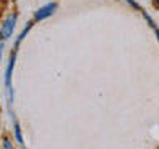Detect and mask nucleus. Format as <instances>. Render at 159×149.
<instances>
[{
	"label": "nucleus",
	"mask_w": 159,
	"mask_h": 149,
	"mask_svg": "<svg viewBox=\"0 0 159 149\" xmlns=\"http://www.w3.org/2000/svg\"><path fill=\"white\" fill-rule=\"evenodd\" d=\"M55 8H57V5H55V3H48V5H45V7H42L37 13H35V18H37V20H43V18H47L48 15H52V13L55 12Z\"/></svg>",
	"instance_id": "obj_2"
},
{
	"label": "nucleus",
	"mask_w": 159,
	"mask_h": 149,
	"mask_svg": "<svg viewBox=\"0 0 159 149\" xmlns=\"http://www.w3.org/2000/svg\"><path fill=\"white\" fill-rule=\"evenodd\" d=\"M13 63H15V56H12L8 63V68H7V73H5V84H7V88L10 89V79H12V70H13Z\"/></svg>",
	"instance_id": "obj_3"
},
{
	"label": "nucleus",
	"mask_w": 159,
	"mask_h": 149,
	"mask_svg": "<svg viewBox=\"0 0 159 149\" xmlns=\"http://www.w3.org/2000/svg\"><path fill=\"white\" fill-rule=\"evenodd\" d=\"M156 33H157V40H159V32H156Z\"/></svg>",
	"instance_id": "obj_6"
},
{
	"label": "nucleus",
	"mask_w": 159,
	"mask_h": 149,
	"mask_svg": "<svg viewBox=\"0 0 159 149\" xmlns=\"http://www.w3.org/2000/svg\"><path fill=\"white\" fill-rule=\"evenodd\" d=\"M15 136H17V141L20 144H23V139H22V133H20V128H18V124H15Z\"/></svg>",
	"instance_id": "obj_4"
},
{
	"label": "nucleus",
	"mask_w": 159,
	"mask_h": 149,
	"mask_svg": "<svg viewBox=\"0 0 159 149\" xmlns=\"http://www.w3.org/2000/svg\"><path fill=\"white\" fill-rule=\"evenodd\" d=\"M15 22H17V15H10V17L5 18V22H3V25H2V38H3V40H7L10 35L13 33Z\"/></svg>",
	"instance_id": "obj_1"
},
{
	"label": "nucleus",
	"mask_w": 159,
	"mask_h": 149,
	"mask_svg": "<svg viewBox=\"0 0 159 149\" xmlns=\"http://www.w3.org/2000/svg\"><path fill=\"white\" fill-rule=\"evenodd\" d=\"M3 147H12V144H10L7 139H5V141H3Z\"/></svg>",
	"instance_id": "obj_5"
}]
</instances>
